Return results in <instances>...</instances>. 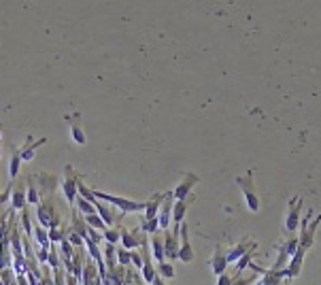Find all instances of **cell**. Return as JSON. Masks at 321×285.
<instances>
[{
	"mask_svg": "<svg viewBox=\"0 0 321 285\" xmlns=\"http://www.w3.org/2000/svg\"><path fill=\"white\" fill-rule=\"evenodd\" d=\"M172 200H174V194L172 189L170 192H166V200L162 202V207H160V213H158V221H160V230H168V226H170V219H172Z\"/></svg>",
	"mask_w": 321,
	"mask_h": 285,
	"instance_id": "52a82bcc",
	"label": "cell"
},
{
	"mask_svg": "<svg viewBox=\"0 0 321 285\" xmlns=\"http://www.w3.org/2000/svg\"><path fill=\"white\" fill-rule=\"evenodd\" d=\"M149 249H151V258L156 260L158 264L166 262V249H164V236L154 234L149 236Z\"/></svg>",
	"mask_w": 321,
	"mask_h": 285,
	"instance_id": "7c38bea8",
	"label": "cell"
},
{
	"mask_svg": "<svg viewBox=\"0 0 321 285\" xmlns=\"http://www.w3.org/2000/svg\"><path fill=\"white\" fill-rule=\"evenodd\" d=\"M102 236H104V241H107L109 245H117L119 241H122V226H117V228H107Z\"/></svg>",
	"mask_w": 321,
	"mask_h": 285,
	"instance_id": "cb8c5ba5",
	"label": "cell"
},
{
	"mask_svg": "<svg viewBox=\"0 0 321 285\" xmlns=\"http://www.w3.org/2000/svg\"><path fill=\"white\" fill-rule=\"evenodd\" d=\"M151 285H166V283H164V279H162V277H160V275H158V277H156V279H154V281H151Z\"/></svg>",
	"mask_w": 321,
	"mask_h": 285,
	"instance_id": "b9f144b4",
	"label": "cell"
},
{
	"mask_svg": "<svg viewBox=\"0 0 321 285\" xmlns=\"http://www.w3.org/2000/svg\"><path fill=\"white\" fill-rule=\"evenodd\" d=\"M158 275L162 277V279H172L174 277V266L170 264V262H162V264H158Z\"/></svg>",
	"mask_w": 321,
	"mask_h": 285,
	"instance_id": "4316f807",
	"label": "cell"
},
{
	"mask_svg": "<svg viewBox=\"0 0 321 285\" xmlns=\"http://www.w3.org/2000/svg\"><path fill=\"white\" fill-rule=\"evenodd\" d=\"M255 281H258V275H251V277H247V279H243V277H234L232 285H251Z\"/></svg>",
	"mask_w": 321,
	"mask_h": 285,
	"instance_id": "836d02e7",
	"label": "cell"
},
{
	"mask_svg": "<svg viewBox=\"0 0 321 285\" xmlns=\"http://www.w3.org/2000/svg\"><path fill=\"white\" fill-rule=\"evenodd\" d=\"M145 239H147V236L139 239V236H136L134 232H130L128 228L122 226V241H119V243H122L124 249H128V251H136V249H139L141 245H143V241H145Z\"/></svg>",
	"mask_w": 321,
	"mask_h": 285,
	"instance_id": "9a60e30c",
	"label": "cell"
},
{
	"mask_svg": "<svg viewBox=\"0 0 321 285\" xmlns=\"http://www.w3.org/2000/svg\"><path fill=\"white\" fill-rule=\"evenodd\" d=\"M319 224H321V215H317L315 219H311V224H309L307 230H302V232H300L298 241H300V247H302L304 251H309V249L313 247V241H315V232H317Z\"/></svg>",
	"mask_w": 321,
	"mask_h": 285,
	"instance_id": "8fae6325",
	"label": "cell"
},
{
	"mask_svg": "<svg viewBox=\"0 0 321 285\" xmlns=\"http://www.w3.org/2000/svg\"><path fill=\"white\" fill-rule=\"evenodd\" d=\"M94 207H96V213H98V215L102 217L104 224H107V226L111 228V224H113V221H115V211L111 209L107 202L98 200V198H96V200H94Z\"/></svg>",
	"mask_w": 321,
	"mask_h": 285,
	"instance_id": "e0dca14e",
	"label": "cell"
},
{
	"mask_svg": "<svg viewBox=\"0 0 321 285\" xmlns=\"http://www.w3.org/2000/svg\"><path fill=\"white\" fill-rule=\"evenodd\" d=\"M139 230L145 234V236H154V234H158V230H160V221H158V217H154V219H145V221L141 224Z\"/></svg>",
	"mask_w": 321,
	"mask_h": 285,
	"instance_id": "7402d4cb",
	"label": "cell"
},
{
	"mask_svg": "<svg viewBox=\"0 0 321 285\" xmlns=\"http://www.w3.org/2000/svg\"><path fill=\"white\" fill-rule=\"evenodd\" d=\"M208 266H211L213 275H217V277L228 271V256H226V249H223L221 245H217V247H215L213 258L208 260Z\"/></svg>",
	"mask_w": 321,
	"mask_h": 285,
	"instance_id": "9c48e42d",
	"label": "cell"
},
{
	"mask_svg": "<svg viewBox=\"0 0 321 285\" xmlns=\"http://www.w3.org/2000/svg\"><path fill=\"white\" fill-rule=\"evenodd\" d=\"M83 219H85L87 228H94V230H98V232H102V234H104V230L109 228V226L102 221V217L98 215V213H94V215H83Z\"/></svg>",
	"mask_w": 321,
	"mask_h": 285,
	"instance_id": "44dd1931",
	"label": "cell"
},
{
	"mask_svg": "<svg viewBox=\"0 0 321 285\" xmlns=\"http://www.w3.org/2000/svg\"><path fill=\"white\" fill-rule=\"evenodd\" d=\"M143 264H145V260H143V253L132 251V266L139 268V271H143Z\"/></svg>",
	"mask_w": 321,
	"mask_h": 285,
	"instance_id": "d590c367",
	"label": "cell"
},
{
	"mask_svg": "<svg viewBox=\"0 0 321 285\" xmlns=\"http://www.w3.org/2000/svg\"><path fill=\"white\" fill-rule=\"evenodd\" d=\"M94 196L98 200L111 204V207H117L122 211V215H126V213H145V207H147V202H136V200H128V198H122V196H111V194L100 192V189H94Z\"/></svg>",
	"mask_w": 321,
	"mask_h": 285,
	"instance_id": "6da1fadb",
	"label": "cell"
},
{
	"mask_svg": "<svg viewBox=\"0 0 321 285\" xmlns=\"http://www.w3.org/2000/svg\"><path fill=\"white\" fill-rule=\"evenodd\" d=\"M179 241H181L179 260H181V262H185V264H189L191 260H194V249H191V243H189V228H187V224H181Z\"/></svg>",
	"mask_w": 321,
	"mask_h": 285,
	"instance_id": "ba28073f",
	"label": "cell"
},
{
	"mask_svg": "<svg viewBox=\"0 0 321 285\" xmlns=\"http://www.w3.org/2000/svg\"><path fill=\"white\" fill-rule=\"evenodd\" d=\"M53 277H55V285H66V275H64L62 266L55 268V271H53Z\"/></svg>",
	"mask_w": 321,
	"mask_h": 285,
	"instance_id": "8d00e7d4",
	"label": "cell"
},
{
	"mask_svg": "<svg viewBox=\"0 0 321 285\" xmlns=\"http://www.w3.org/2000/svg\"><path fill=\"white\" fill-rule=\"evenodd\" d=\"M28 194H26V198L32 202V204H41V200H38V189H36V185H34V179H28Z\"/></svg>",
	"mask_w": 321,
	"mask_h": 285,
	"instance_id": "83f0119b",
	"label": "cell"
},
{
	"mask_svg": "<svg viewBox=\"0 0 321 285\" xmlns=\"http://www.w3.org/2000/svg\"><path fill=\"white\" fill-rule=\"evenodd\" d=\"M304 209V198L302 196H294L285 207V230H298L300 228V213Z\"/></svg>",
	"mask_w": 321,
	"mask_h": 285,
	"instance_id": "3957f363",
	"label": "cell"
},
{
	"mask_svg": "<svg viewBox=\"0 0 321 285\" xmlns=\"http://www.w3.org/2000/svg\"><path fill=\"white\" fill-rule=\"evenodd\" d=\"M77 181H79V172H75L73 166H64V185H62V192L66 196V200L70 204L77 202Z\"/></svg>",
	"mask_w": 321,
	"mask_h": 285,
	"instance_id": "5b68a950",
	"label": "cell"
},
{
	"mask_svg": "<svg viewBox=\"0 0 321 285\" xmlns=\"http://www.w3.org/2000/svg\"><path fill=\"white\" fill-rule=\"evenodd\" d=\"M117 264L119 266H132V251H128L124 247H119L117 249Z\"/></svg>",
	"mask_w": 321,
	"mask_h": 285,
	"instance_id": "484cf974",
	"label": "cell"
},
{
	"mask_svg": "<svg viewBox=\"0 0 321 285\" xmlns=\"http://www.w3.org/2000/svg\"><path fill=\"white\" fill-rule=\"evenodd\" d=\"M283 285H290V279H285V281H283Z\"/></svg>",
	"mask_w": 321,
	"mask_h": 285,
	"instance_id": "7bdbcfd3",
	"label": "cell"
},
{
	"mask_svg": "<svg viewBox=\"0 0 321 285\" xmlns=\"http://www.w3.org/2000/svg\"><path fill=\"white\" fill-rule=\"evenodd\" d=\"M255 249H258V247H255ZM255 249H251V251H247L245 256H243V258H240L238 262H236V271H234V277H240V275H243V273L247 271L249 266L253 264V253H255Z\"/></svg>",
	"mask_w": 321,
	"mask_h": 285,
	"instance_id": "ffe728a7",
	"label": "cell"
},
{
	"mask_svg": "<svg viewBox=\"0 0 321 285\" xmlns=\"http://www.w3.org/2000/svg\"><path fill=\"white\" fill-rule=\"evenodd\" d=\"M26 200H28L26 194H23L21 189H15V194H13V207L15 209H23V207H26Z\"/></svg>",
	"mask_w": 321,
	"mask_h": 285,
	"instance_id": "4dcf8cb0",
	"label": "cell"
},
{
	"mask_svg": "<svg viewBox=\"0 0 321 285\" xmlns=\"http://www.w3.org/2000/svg\"><path fill=\"white\" fill-rule=\"evenodd\" d=\"M75 207H77L79 211H81V213H83V215H94V213H96V207H94V204H92L90 200H85V198H81V196H79V198H77V202H75Z\"/></svg>",
	"mask_w": 321,
	"mask_h": 285,
	"instance_id": "d4e9b609",
	"label": "cell"
},
{
	"mask_svg": "<svg viewBox=\"0 0 321 285\" xmlns=\"http://www.w3.org/2000/svg\"><path fill=\"white\" fill-rule=\"evenodd\" d=\"M77 120H79V113L66 117V122H68V126H70V139H73L77 145H85V141H87V139H85V132H83L81 126L77 124Z\"/></svg>",
	"mask_w": 321,
	"mask_h": 285,
	"instance_id": "2e32d148",
	"label": "cell"
},
{
	"mask_svg": "<svg viewBox=\"0 0 321 285\" xmlns=\"http://www.w3.org/2000/svg\"><path fill=\"white\" fill-rule=\"evenodd\" d=\"M11 189H13V183H11L9 187H6L2 194H0V204H4V202H6V200H9V198H11Z\"/></svg>",
	"mask_w": 321,
	"mask_h": 285,
	"instance_id": "ab89813d",
	"label": "cell"
},
{
	"mask_svg": "<svg viewBox=\"0 0 321 285\" xmlns=\"http://www.w3.org/2000/svg\"><path fill=\"white\" fill-rule=\"evenodd\" d=\"M68 241H70V245H73V247H77V249H79V247H81V245L85 243V241L81 239V236H79V234H75L73 230H70V236H68Z\"/></svg>",
	"mask_w": 321,
	"mask_h": 285,
	"instance_id": "f35d334b",
	"label": "cell"
},
{
	"mask_svg": "<svg viewBox=\"0 0 321 285\" xmlns=\"http://www.w3.org/2000/svg\"><path fill=\"white\" fill-rule=\"evenodd\" d=\"M0 155H2V149H0Z\"/></svg>",
	"mask_w": 321,
	"mask_h": 285,
	"instance_id": "f6af8a7d",
	"label": "cell"
},
{
	"mask_svg": "<svg viewBox=\"0 0 321 285\" xmlns=\"http://www.w3.org/2000/svg\"><path fill=\"white\" fill-rule=\"evenodd\" d=\"M36 217H38V226H43V228H49L55 224L58 219H53V209L49 207V200H45L38 204V211H36Z\"/></svg>",
	"mask_w": 321,
	"mask_h": 285,
	"instance_id": "4fadbf2b",
	"label": "cell"
},
{
	"mask_svg": "<svg viewBox=\"0 0 321 285\" xmlns=\"http://www.w3.org/2000/svg\"><path fill=\"white\" fill-rule=\"evenodd\" d=\"M51 266H53V271L55 268H60V256H58V249H55V245H51L49 247V260H47Z\"/></svg>",
	"mask_w": 321,
	"mask_h": 285,
	"instance_id": "d6a6232c",
	"label": "cell"
},
{
	"mask_svg": "<svg viewBox=\"0 0 321 285\" xmlns=\"http://www.w3.org/2000/svg\"><path fill=\"white\" fill-rule=\"evenodd\" d=\"M232 281H234V275L230 273H223L217 277V285H232Z\"/></svg>",
	"mask_w": 321,
	"mask_h": 285,
	"instance_id": "74e56055",
	"label": "cell"
},
{
	"mask_svg": "<svg viewBox=\"0 0 321 285\" xmlns=\"http://www.w3.org/2000/svg\"><path fill=\"white\" fill-rule=\"evenodd\" d=\"M283 247H285V251H287V256L292 258L294 253L300 249V241H298V239H290V241H285V243H283Z\"/></svg>",
	"mask_w": 321,
	"mask_h": 285,
	"instance_id": "1f68e13d",
	"label": "cell"
},
{
	"mask_svg": "<svg viewBox=\"0 0 321 285\" xmlns=\"http://www.w3.org/2000/svg\"><path fill=\"white\" fill-rule=\"evenodd\" d=\"M0 139H2V126H0Z\"/></svg>",
	"mask_w": 321,
	"mask_h": 285,
	"instance_id": "ee69618b",
	"label": "cell"
},
{
	"mask_svg": "<svg viewBox=\"0 0 321 285\" xmlns=\"http://www.w3.org/2000/svg\"><path fill=\"white\" fill-rule=\"evenodd\" d=\"M187 204H189V200H176L174 202V207H172V221L174 224H183L185 213H187Z\"/></svg>",
	"mask_w": 321,
	"mask_h": 285,
	"instance_id": "d6986e66",
	"label": "cell"
},
{
	"mask_svg": "<svg viewBox=\"0 0 321 285\" xmlns=\"http://www.w3.org/2000/svg\"><path fill=\"white\" fill-rule=\"evenodd\" d=\"M304 253H307V251H304V249L300 247V249L292 256L290 262H287V268H285L287 279H294V277H298V275H300V271H302V262H304Z\"/></svg>",
	"mask_w": 321,
	"mask_h": 285,
	"instance_id": "5bb4252c",
	"label": "cell"
},
{
	"mask_svg": "<svg viewBox=\"0 0 321 285\" xmlns=\"http://www.w3.org/2000/svg\"><path fill=\"white\" fill-rule=\"evenodd\" d=\"M198 181H200V177H198V175H194V172H185V179H183L181 183L172 189L174 200H187V196H189V192H191V187H194V185L198 183Z\"/></svg>",
	"mask_w": 321,
	"mask_h": 285,
	"instance_id": "30bf717a",
	"label": "cell"
},
{
	"mask_svg": "<svg viewBox=\"0 0 321 285\" xmlns=\"http://www.w3.org/2000/svg\"><path fill=\"white\" fill-rule=\"evenodd\" d=\"M179 234H181V224H174L172 230L164 232V249H166V260L168 262L179 260V247H181Z\"/></svg>",
	"mask_w": 321,
	"mask_h": 285,
	"instance_id": "277c9868",
	"label": "cell"
},
{
	"mask_svg": "<svg viewBox=\"0 0 321 285\" xmlns=\"http://www.w3.org/2000/svg\"><path fill=\"white\" fill-rule=\"evenodd\" d=\"M73 232L81 236L83 241L87 239V224H85V219H83V217H79V215H77V211H75V217H73Z\"/></svg>",
	"mask_w": 321,
	"mask_h": 285,
	"instance_id": "603a6c76",
	"label": "cell"
},
{
	"mask_svg": "<svg viewBox=\"0 0 321 285\" xmlns=\"http://www.w3.org/2000/svg\"><path fill=\"white\" fill-rule=\"evenodd\" d=\"M19 162H21V157L17 153V149L13 151V157H11V166H9V172H11V179L17 177V172H19Z\"/></svg>",
	"mask_w": 321,
	"mask_h": 285,
	"instance_id": "f546056e",
	"label": "cell"
},
{
	"mask_svg": "<svg viewBox=\"0 0 321 285\" xmlns=\"http://www.w3.org/2000/svg\"><path fill=\"white\" fill-rule=\"evenodd\" d=\"M17 283L19 285H30V279H28L26 275H17Z\"/></svg>",
	"mask_w": 321,
	"mask_h": 285,
	"instance_id": "60d3db41",
	"label": "cell"
},
{
	"mask_svg": "<svg viewBox=\"0 0 321 285\" xmlns=\"http://www.w3.org/2000/svg\"><path fill=\"white\" fill-rule=\"evenodd\" d=\"M236 185L243 189L247 209L251 213H258L260 211V198H258V192H255V185H253V170H247L245 177H236Z\"/></svg>",
	"mask_w": 321,
	"mask_h": 285,
	"instance_id": "7a4b0ae2",
	"label": "cell"
},
{
	"mask_svg": "<svg viewBox=\"0 0 321 285\" xmlns=\"http://www.w3.org/2000/svg\"><path fill=\"white\" fill-rule=\"evenodd\" d=\"M255 247H258V243H255V241H251V239H247V236H245L243 241H238V243H234V245H232L230 249H226V256H228V264H236L238 260L245 256L247 251H251V249H255Z\"/></svg>",
	"mask_w": 321,
	"mask_h": 285,
	"instance_id": "8992f818",
	"label": "cell"
},
{
	"mask_svg": "<svg viewBox=\"0 0 321 285\" xmlns=\"http://www.w3.org/2000/svg\"><path fill=\"white\" fill-rule=\"evenodd\" d=\"M166 200V194H156L151 200L147 202V207H145V219H154L158 217V213H160V207H162V202Z\"/></svg>",
	"mask_w": 321,
	"mask_h": 285,
	"instance_id": "ac0fdd59",
	"label": "cell"
},
{
	"mask_svg": "<svg viewBox=\"0 0 321 285\" xmlns=\"http://www.w3.org/2000/svg\"><path fill=\"white\" fill-rule=\"evenodd\" d=\"M21 224H23V230H26V234L32 236V232H34V230H32V226H30V213L28 211L21 213Z\"/></svg>",
	"mask_w": 321,
	"mask_h": 285,
	"instance_id": "e575fe53",
	"label": "cell"
},
{
	"mask_svg": "<svg viewBox=\"0 0 321 285\" xmlns=\"http://www.w3.org/2000/svg\"><path fill=\"white\" fill-rule=\"evenodd\" d=\"M17 279V273L13 271V268H4V271H0V281L4 285H13V281Z\"/></svg>",
	"mask_w": 321,
	"mask_h": 285,
	"instance_id": "f1b7e54d",
	"label": "cell"
}]
</instances>
